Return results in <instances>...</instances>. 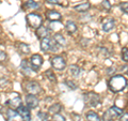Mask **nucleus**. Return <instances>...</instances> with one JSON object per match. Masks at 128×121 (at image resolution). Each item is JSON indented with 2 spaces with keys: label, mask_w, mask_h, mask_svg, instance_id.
Segmentation results:
<instances>
[{
  "label": "nucleus",
  "mask_w": 128,
  "mask_h": 121,
  "mask_svg": "<svg viewBox=\"0 0 128 121\" xmlns=\"http://www.w3.org/2000/svg\"><path fill=\"white\" fill-rule=\"evenodd\" d=\"M127 86V80L122 75H114L108 82V87L112 92H120Z\"/></svg>",
  "instance_id": "obj_1"
},
{
  "label": "nucleus",
  "mask_w": 128,
  "mask_h": 121,
  "mask_svg": "<svg viewBox=\"0 0 128 121\" xmlns=\"http://www.w3.org/2000/svg\"><path fill=\"white\" fill-rule=\"evenodd\" d=\"M122 115H123V110L121 108H118L116 106H112L104 114L102 119H104V121H112L113 119L118 118V117L122 116Z\"/></svg>",
  "instance_id": "obj_2"
},
{
  "label": "nucleus",
  "mask_w": 128,
  "mask_h": 121,
  "mask_svg": "<svg viewBox=\"0 0 128 121\" xmlns=\"http://www.w3.org/2000/svg\"><path fill=\"white\" fill-rule=\"evenodd\" d=\"M41 49L43 51H48V50H51V51H56L58 49V44L54 40L50 39L49 37L47 38H44L42 39L41 41Z\"/></svg>",
  "instance_id": "obj_3"
},
{
  "label": "nucleus",
  "mask_w": 128,
  "mask_h": 121,
  "mask_svg": "<svg viewBox=\"0 0 128 121\" xmlns=\"http://www.w3.org/2000/svg\"><path fill=\"white\" fill-rule=\"evenodd\" d=\"M27 21H28V24L30 25V27L34 28V29H38V28L42 26L43 18L41 15H38L36 13H30L27 15Z\"/></svg>",
  "instance_id": "obj_4"
},
{
  "label": "nucleus",
  "mask_w": 128,
  "mask_h": 121,
  "mask_svg": "<svg viewBox=\"0 0 128 121\" xmlns=\"http://www.w3.org/2000/svg\"><path fill=\"white\" fill-rule=\"evenodd\" d=\"M6 105H9L12 109H18V107L22 105V98L19 96L18 93L13 92L10 95L9 100L6 101Z\"/></svg>",
  "instance_id": "obj_5"
},
{
  "label": "nucleus",
  "mask_w": 128,
  "mask_h": 121,
  "mask_svg": "<svg viewBox=\"0 0 128 121\" xmlns=\"http://www.w3.org/2000/svg\"><path fill=\"white\" fill-rule=\"evenodd\" d=\"M84 101L89 104V105L93 106V107H96L100 104V98H99V95L96 94V93H93V92H91V93H86L84 94Z\"/></svg>",
  "instance_id": "obj_6"
},
{
  "label": "nucleus",
  "mask_w": 128,
  "mask_h": 121,
  "mask_svg": "<svg viewBox=\"0 0 128 121\" xmlns=\"http://www.w3.org/2000/svg\"><path fill=\"white\" fill-rule=\"evenodd\" d=\"M51 66H52V68L56 69V70L63 71L66 66V62H65V60H64V58L61 57V56H54V57L51 59Z\"/></svg>",
  "instance_id": "obj_7"
},
{
  "label": "nucleus",
  "mask_w": 128,
  "mask_h": 121,
  "mask_svg": "<svg viewBox=\"0 0 128 121\" xmlns=\"http://www.w3.org/2000/svg\"><path fill=\"white\" fill-rule=\"evenodd\" d=\"M30 64H31V69L33 71H38V69L43 64V57L38 54L32 55V57L30 59Z\"/></svg>",
  "instance_id": "obj_8"
},
{
  "label": "nucleus",
  "mask_w": 128,
  "mask_h": 121,
  "mask_svg": "<svg viewBox=\"0 0 128 121\" xmlns=\"http://www.w3.org/2000/svg\"><path fill=\"white\" fill-rule=\"evenodd\" d=\"M26 90L28 92V94H38L40 92L42 91V88L41 86L38 84V83H35V82H30V83H28L27 84V86H26Z\"/></svg>",
  "instance_id": "obj_9"
},
{
  "label": "nucleus",
  "mask_w": 128,
  "mask_h": 121,
  "mask_svg": "<svg viewBox=\"0 0 128 121\" xmlns=\"http://www.w3.org/2000/svg\"><path fill=\"white\" fill-rule=\"evenodd\" d=\"M17 111L24 121H31V114H30V109L28 106H25L22 104V105L18 107Z\"/></svg>",
  "instance_id": "obj_10"
},
{
  "label": "nucleus",
  "mask_w": 128,
  "mask_h": 121,
  "mask_svg": "<svg viewBox=\"0 0 128 121\" xmlns=\"http://www.w3.org/2000/svg\"><path fill=\"white\" fill-rule=\"evenodd\" d=\"M26 104L29 108L33 109L38 105V99L34 94H28L26 96Z\"/></svg>",
  "instance_id": "obj_11"
},
{
  "label": "nucleus",
  "mask_w": 128,
  "mask_h": 121,
  "mask_svg": "<svg viewBox=\"0 0 128 121\" xmlns=\"http://www.w3.org/2000/svg\"><path fill=\"white\" fill-rule=\"evenodd\" d=\"M115 27V21L113 18H106L102 22V30L105 32H110Z\"/></svg>",
  "instance_id": "obj_12"
},
{
  "label": "nucleus",
  "mask_w": 128,
  "mask_h": 121,
  "mask_svg": "<svg viewBox=\"0 0 128 121\" xmlns=\"http://www.w3.org/2000/svg\"><path fill=\"white\" fill-rule=\"evenodd\" d=\"M46 17H47V19H49L50 22H59L60 19L62 18V16L57 11L49 10V11L46 12Z\"/></svg>",
  "instance_id": "obj_13"
},
{
  "label": "nucleus",
  "mask_w": 128,
  "mask_h": 121,
  "mask_svg": "<svg viewBox=\"0 0 128 121\" xmlns=\"http://www.w3.org/2000/svg\"><path fill=\"white\" fill-rule=\"evenodd\" d=\"M48 33H49V30L47 29V27H44V26H41L40 28H38V30H36V35L38 39L47 38Z\"/></svg>",
  "instance_id": "obj_14"
},
{
  "label": "nucleus",
  "mask_w": 128,
  "mask_h": 121,
  "mask_svg": "<svg viewBox=\"0 0 128 121\" xmlns=\"http://www.w3.org/2000/svg\"><path fill=\"white\" fill-rule=\"evenodd\" d=\"M91 8V5L89 2H83V3H80V5H77L74 7V10H76L77 12H82V13H84L86 12Z\"/></svg>",
  "instance_id": "obj_15"
},
{
  "label": "nucleus",
  "mask_w": 128,
  "mask_h": 121,
  "mask_svg": "<svg viewBox=\"0 0 128 121\" xmlns=\"http://www.w3.org/2000/svg\"><path fill=\"white\" fill-rule=\"evenodd\" d=\"M65 29L70 34H73L77 30V26H76V24L74 22H67L65 25Z\"/></svg>",
  "instance_id": "obj_16"
},
{
  "label": "nucleus",
  "mask_w": 128,
  "mask_h": 121,
  "mask_svg": "<svg viewBox=\"0 0 128 121\" xmlns=\"http://www.w3.org/2000/svg\"><path fill=\"white\" fill-rule=\"evenodd\" d=\"M54 40L57 42V44H58V45H60V46H64L66 44V40L64 39L63 35L60 34V33H56L54 37Z\"/></svg>",
  "instance_id": "obj_17"
},
{
  "label": "nucleus",
  "mask_w": 128,
  "mask_h": 121,
  "mask_svg": "<svg viewBox=\"0 0 128 121\" xmlns=\"http://www.w3.org/2000/svg\"><path fill=\"white\" fill-rule=\"evenodd\" d=\"M86 120L88 121H100L99 117L95 111H88L86 112Z\"/></svg>",
  "instance_id": "obj_18"
},
{
  "label": "nucleus",
  "mask_w": 128,
  "mask_h": 121,
  "mask_svg": "<svg viewBox=\"0 0 128 121\" xmlns=\"http://www.w3.org/2000/svg\"><path fill=\"white\" fill-rule=\"evenodd\" d=\"M17 47H18L19 51L22 53V54H29L30 53V47L26 43H18L17 44Z\"/></svg>",
  "instance_id": "obj_19"
},
{
  "label": "nucleus",
  "mask_w": 128,
  "mask_h": 121,
  "mask_svg": "<svg viewBox=\"0 0 128 121\" xmlns=\"http://www.w3.org/2000/svg\"><path fill=\"white\" fill-rule=\"evenodd\" d=\"M20 68H22V71L26 74H30V70H32V69L30 68V64L28 63L27 60H22V64H20Z\"/></svg>",
  "instance_id": "obj_20"
},
{
  "label": "nucleus",
  "mask_w": 128,
  "mask_h": 121,
  "mask_svg": "<svg viewBox=\"0 0 128 121\" xmlns=\"http://www.w3.org/2000/svg\"><path fill=\"white\" fill-rule=\"evenodd\" d=\"M18 111H15L14 109H12V108H10L9 110L6 111V116H8V120L9 121H12V120H15L16 118H17L18 116Z\"/></svg>",
  "instance_id": "obj_21"
},
{
  "label": "nucleus",
  "mask_w": 128,
  "mask_h": 121,
  "mask_svg": "<svg viewBox=\"0 0 128 121\" xmlns=\"http://www.w3.org/2000/svg\"><path fill=\"white\" fill-rule=\"evenodd\" d=\"M61 105H60L59 103H57V104H54V105H51L50 107H49V109H48V111L50 112V114H59L60 112V110H61Z\"/></svg>",
  "instance_id": "obj_22"
},
{
  "label": "nucleus",
  "mask_w": 128,
  "mask_h": 121,
  "mask_svg": "<svg viewBox=\"0 0 128 121\" xmlns=\"http://www.w3.org/2000/svg\"><path fill=\"white\" fill-rule=\"evenodd\" d=\"M80 72H81V70H80V68L78 66L72 64V66L70 67V73L73 75V76H79Z\"/></svg>",
  "instance_id": "obj_23"
},
{
  "label": "nucleus",
  "mask_w": 128,
  "mask_h": 121,
  "mask_svg": "<svg viewBox=\"0 0 128 121\" xmlns=\"http://www.w3.org/2000/svg\"><path fill=\"white\" fill-rule=\"evenodd\" d=\"M25 8H30V9H36L38 8V3H36L34 0H28L25 3Z\"/></svg>",
  "instance_id": "obj_24"
},
{
  "label": "nucleus",
  "mask_w": 128,
  "mask_h": 121,
  "mask_svg": "<svg viewBox=\"0 0 128 121\" xmlns=\"http://www.w3.org/2000/svg\"><path fill=\"white\" fill-rule=\"evenodd\" d=\"M45 75L47 76V78L50 80V82H52V83H56L57 82V78H56V75L54 74V72L52 71H46L45 72Z\"/></svg>",
  "instance_id": "obj_25"
},
{
  "label": "nucleus",
  "mask_w": 128,
  "mask_h": 121,
  "mask_svg": "<svg viewBox=\"0 0 128 121\" xmlns=\"http://www.w3.org/2000/svg\"><path fill=\"white\" fill-rule=\"evenodd\" d=\"M122 59L125 62H128V47H124L122 49Z\"/></svg>",
  "instance_id": "obj_26"
},
{
  "label": "nucleus",
  "mask_w": 128,
  "mask_h": 121,
  "mask_svg": "<svg viewBox=\"0 0 128 121\" xmlns=\"http://www.w3.org/2000/svg\"><path fill=\"white\" fill-rule=\"evenodd\" d=\"M38 118H41L42 121H49V118H48V115H47V112H38Z\"/></svg>",
  "instance_id": "obj_27"
},
{
  "label": "nucleus",
  "mask_w": 128,
  "mask_h": 121,
  "mask_svg": "<svg viewBox=\"0 0 128 121\" xmlns=\"http://www.w3.org/2000/svg\"><path fill=\"white\" fill-rule=\"evenodd\" d=\"M120 9H121L122 12H124V13L128 14V2H122L121 5H120Z\"/></svg>",
  "instance_id": "obj_28"
},
{
  "label": "nucleus",
  "mask_w": 128,
  "mask_h": 121,
  "mask_svg": "<svg viewBox=\"0 0 128 121\" xmlns=\"http://www.w3.org/2000/svg\"><path fill=\"white\" fill-rule=\"evenodd\" d=\"M52 120L54 121H65V118L60 114H54L52 117Z\"/></svg>",
  "instance_id": "obj_29"
},
{
  "label": "nucleus",
  "mask_w": 128,
  "mask_h": 121,
  "mask_svg": "<svg viewBox=\"0 0 128 121\" xmlns=\"http://www.w3.org/2000/svg\"><path fill=\"white\" fill-rule=\"evenodd\" d=\"M65 84L68 86L70 89H73V90H75V89H77V85H76L74 82H72V80H66L65 82Z\"/></svg>",
  "instance_id": "obj_30"
},
{
  "label": "nucleus",
  "mask_w": 128,
  "mask_h": 121,
  "mask_svg": "<svg viewBox=\"0 0 128 121\" xmlns=\"http://www.w3.org/2000/svg\"><path fill=\"white\" fill-rule=\"evenodd\" d=\"M102 7L105 8L107 11H110V9H111V5H110V2L108 1V0H104L102 1Z\"/></svg>",
  "instance_id": "obj_31"
},
{
  "label": "nucleus",
  "mask_w": 128,
  "mask_h": 121,
  "mask_svg": "<svg viewBox=\"0 0 128 121\" xmlns=\"http://www.w3.org/2000/svg\"><path fill=\"white\" fill-rule=\"evenodd\" d=\"M6 58V55L4 51H0V62H2V61H4Z\"/></svg>",
  "instance_id": "obj_32"
},
{
  "label": "nucleus",
  "mask_w": 128,
  "mask_h": 121,
  "mask_svg": "<svg viewBox=\"0 0 128 121\" xmlns=\"http://www.w3.org/2000/svg\"><path fill=\"white\" fill-rule=\"evenodd\" d=\"M121 121H128V114L127 112H125V114H123L121 116V119H120Z\"/></svg>",
  "instance_id": "obj_33"
},
{
  "label": "nucleus",
  "mask_w": 128,
  "mask_h": 121,
  "mask_svg": "<svg viewBox=\"0 0 128 121\" xmlns=\"http://www.w3.org/2000/svg\"><path fill=\"white\" fill-rule=\"evenodd\" d=\"M49 2H52V3H56V2H58L59 0H48Z\"/></svg>",
  "instance_id": "obj_34"
}]
</instances>
